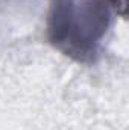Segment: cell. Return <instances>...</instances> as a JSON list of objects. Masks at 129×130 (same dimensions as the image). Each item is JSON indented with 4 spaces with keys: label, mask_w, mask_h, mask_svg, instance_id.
Instances as JSON below:
<instances>
[{
    "label": "cell",
    "mask_w": 129,
    "mask_h": 130,
    "mask_svg": "<svg viewBox=\"0 0 129 130\" xmlns=\"http://www.w3.org/2000/svg\"><path fill=\"white\" fill-rule=\"evenodd\" d=\"M108 0H52L47 39L76 62H93L111 24Z\"/></svg>",
    "instance_id": "1"
}]
</instances>
